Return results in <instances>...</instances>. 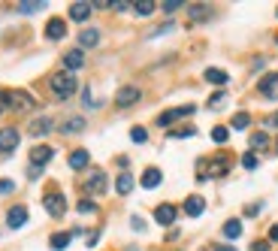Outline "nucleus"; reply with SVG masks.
I'll list each match as a JSON object with an SVG mask.
<instances>
[{"label": "nucleus", "instance_id": "1", "mask_svg": "<svg viewBox=\"0 0 278 251\" xmlns=\"http://www.w3.org/2000/svg\"><path fill=\"white\" fill-rule=\"evenodd\" d=\"M48 85H51V91H54L58 97H73V91H76V76L67 73V70H61V73L51 76Z\"/></svg>", "mask_w": 278, "mask_h": 251}, {"label": "nucleus", "instance_id": "2", "mask_svg": "<svg viewBox=\"0 0 278 251\" xmlns=\"http://www.w3.org/2000/svg\"><path fill=\"white\" fill-rule=\"evenodd\" d=\"M106 188H109V182H106V173H91L88 176V182H85V191L88 194H94V197H100V194H106Z\"/></svg>", "mask_w": 278, "mask_h": 251}, {"label": "nucleus", "instance_id": "3", "mask_svg": "<svg viewBox=\"0 0 278 251\" xmlns=\"http://www.w3.org/2000/svg\"><path fill=\"white\" fill-rule=\"evenodd\" d=\"M42 206H45V212H48L51 218H61V215L67 212V200H64L61 194H45Z\"/></svg>", "mask_w": 278, "mask_h": 251}, {"label": "nucleus", "instance_id": "4", "mask_svg": "<svg viewBox=\"0 0 278 251\" xmlns=\"http://www.w3.org/2000/svg\"><path fill=\"white\" fill-rule=\"evenodd\" d=\"M51 158H54V148H51V145H36V148H30V167H45Z\"/></svg>", "mask_w": 278, "mask_h": 251}, {"label": "nucleus", "instance_id": "5", "mask_svg": "<svg viewBox=\"0 0 278 251\" xmlns=\"http://www.w3.org/2000/svg\"><path fill=\"white\" fill-rule=\"evenodd\" d=\"M139 100V88L136 85H127V88H121L118 94H115V103L121 106V109H127V106H133Z\"/></svg>", "mask_w": 278, "mask_h": 251}, {"label": "nucleus", "instance_id": "6", "mask_svg": "<svg viewBox=\"0 0 278 251\" xmlns=\"http://www.w3.org/2000/svg\"><path fill=\"white\" fill-rule=\"evenodd\" d=\"M176 215H179V212H176V206H173V203H163V206H157V209H154V221H157V224H163V227H170V224L176 221Z\"/></svg>", "mask_w": 278, "mask_h": 251}, {"label": "nucleus", "instance_id": "7", "mask_svg": "<svg viewBox=\"0 0 278 251\" xmlns=\"http://www.w3.org/2000/svg\"><path fill=\"white\" fill-rule=\"evenodd\" d=\"M194 112V106H182V109H170V112H163V115H157V124L160 127H170L176 118H185V115H191Z\"/></svg>", "mask_w": 278, "mask_h": 251}, {"label": "nucleus", "instance_id": "8", "mask_svg": "<svg viewBox=\"0 0 278 251\" xmlns=\"http://www.w3.org/2000/svg\"><path fill=\"white\" fill-rule=\"evenodd\" d=\"M18 148V130L15 127H3L0 130V152H12Z\"/></svg>", "mask_w": 278, "mask_h": 251}, {"label": "nucleus", "instance_id": "9", "mask_svg": "<svg viewBox=\"0 0 278 251\" xmlns=\"http://www.w3.org/2000/svg\"><path fill=\"white\" fill-rule=\"evenodd\" d=\"M260 94H266L269 100H278V73H269L260 79Z\"/></svg>", "mask_w": 278, "mask_h": 251}, {"label": "nucleus", "instance_id": "10", "mask_svg": "<svg viewBox=\"0 0 278 251\" xmlns=\"http://www.w3.org/2000/svg\"><path fill=\"white\" fill-rule=\"evenodd\" d=\"M33 106V97L24 94V91H9V109H30Z\"/></svg>", "mask_w": 278, "mask_h": 251}, {"label": "nucleus", "instance_id": "11", "mask_svg": "<svg viewBox=\"0 0 278 251\" xmlns=\"http://www.w3.org/2000/svg\"><path fill=\"white\" fill-rule=\"evenodd\" d=\"M24 221H27V209H24V206H12V209L6 212V224H9L12 230H18Z\"/></svg>", "mask_w": 278, "mask_h": 251}, {"label": "nucleus", "instance_id": "12", "mask_svg": "<svg viewBox=\"0 0 278 251\" xmlns=\"http://www.w3.org/2000/svg\"><path fill=\"white\" fill-rule=\"evenodd\" d=\"M45 36H48V39H64V36H67V24H64V18H51V21L45 24Z\"/></svg>", "mask_w": 278, "mask_h": 251}, {"label": "nucleus", "instance_id": "13", "mask_svg": "<svg viewBox=\"0 0 278 251\" xmlns=\"http://www.w3.org/2000/svg\"><path fill=\"white\" fill-rule=\"evenodd\" d=\"M100 42V30L97 27H85L82 33H79V45L82 48H91V45H97Z\"/></svg>", "mask_w": 278, "mask_h": 251}, {"label": "nucleus", "instance_id": "14", "mask_svg": "<svg viewBox=\"0 0 278 251\" xmlns=\"http://www.w3.org/2000/svg\"><path fill=\"white\" fill-rule=\"evenodd\" d=\"M82 64H85L82 48H73V52H67V55H64V67H67V73H70V70H79Z\"/></svg>", "mask_w": 278, "mask_h": 251}, {"label": "nucleus", "instance_id": "15", "mask_svg": "<svg viewBox=\"0 0 278 251\" xmlns=\"http://www.w3.org/2000/svg\"><path fill=\"white\" fill-rule=\"evenodd\" d=\"M203 209H206V200H203V197H188V200H185V212H188L191 218L203 215Z\"/></svg>", "mask_w": 278, "mask_h": 251}, {"label": "nucleus", "instance_id": "16", "mask_svg": "<svg viewBox=\"0 0 278 251\" xmlns=\"http://www.w3.org/2000/svg\"><path fill=\"white\" fill-rule=\"evenodd\" d=\"M91 9H94L91 3H73V6H70V18H73V21H85V18L91 15Z\"/></svg>", "mask_w": 278, "mask_h": 251}, {"label": "nucleus", "instance_id": "17", "mask_svg": "<svg viewBox=\"0 0 278 251\" xmlns=\"http://www.w3.org/2000/svg\"><path fill=\"white\" fill-rule=\"evenodd\" d=\"M88 161H91V158H88V152H85V148H76V152L70 155V167H73V170H85V167H88Z\"/></svg>", "mask_w": 278, "mask_h": 251}, {"label": "nucleus", "instance_id": "18", "mask_svg": "<svg viewBox=\"0 0 278 251\" xmlns=\"http://www.w3.org/2000/svg\"><path fill=\"white\" fill-rule=\"evenodd\" d=\"M160 182H163L160 170H154V167H151V170H145V176H142V188H148V191H151V188H157Z\"/></svg>", "mask_w": 278, "mask_h": 251}, {"label": "nucleus", "instance_id": "19", "mask_svg": "<svg viewBox=\"0 0 278 251\" xmlns=\"http://www.w3.org/2000/svg\"><path fill=\"white\" fill-rule=\"evenodd\" d=\"M115 191H118L121 197H127V194L133 191V176H130V173H121L118 182H115Z\"/></svg>", "mask_w": 278, "mask_h": 251}, {"label": "nucleus", "instance_id": "20", "mask_svg": "<svg viewBox=\"0 0 278 251\" xmlns=\"http://www.w3.org/2000/svg\"><path fill=\"white\" fill-rule=\"evenodd\" d=\"M30 133H33V136H45V133H51V118H36V121L30 124Z\"/></svg>", "mask_w": 278, "mask_h": 251}, {"label": "nucleus", "instance_id": "21", "mask_svg": "<svg viewBox=\"0 0 278 251\" xmlns=\"http://www.w3.org/2000/svg\"><path fill=\"white\" fill-rule=\"evenodd\" d=\"M70 239H73V233H54L51 239H48V245L54 251H64L67 245H70Z\"/></svg>", "mask_w": 278, "mask_h": 251}, {"label": "nucleus", "instance_id": "22", "mask_svg": "<svg viewBox=\"0 0 278 251\" xmlns=\"http://www.w3.org/2000/svg\"><path fill=\"white\" fill-rule=\"evenodd\" d=\"M227 79H230V76H227L224 70H215V67L206 70V82H212V85H227Z\"/></svg>", "mask_w": 278, "mask_h": 251}, {"label": "nucleus", "instance_id": "23", "mask_svg": "<svg viewBox=\"0 0 278 251\" xmlns=\"http://www.w3.org/2000/svg\"><path fill=\"white\" fill-rule=\"evenodd\" d=\"M61 130H64V133H79V130H85V118H70Z\"/></svg>", "mask_w": 278, "mask_h": 251}, {"label": "nucleus", "instance_id": "24", "mask_svg": "<svg viewBox=\"0 0 278 251\" xmlns=\"http://www.w3.org/2000/svg\"><path fill=\"white\" fill-rule=\"evenodd\" d=\"M224 236H227V239L242 236V224H239V221H227V224H224Z\"/></svg>", "mask_w": 278, "mask_h": 251}, {"label": "nucleus", "instance_id": "25", "mask_svg": "<svg viewBox=\"0 0 278 251\" xmlns=\"http://www.w3.org/2000/svg\"><path fill=\"white\" fill-rule=\"evenodd\" d=\"M227 170H230V161H227V158H218V161L212 164V173H209V176H224Z\"/></svg>", "mask_w": 278, "mask_h": 251}, {"label": "nucleus", "instance_id": "26", "mask_svg": "<svg viewBox=\"0 0 278 251\" xmlns=\"http://www.w3.org/2000/svg\"><path fill=\"white\" fill-rule=\"evenodd\" d=\"M133 9H136V15H151V12H154V3H151V0H136Z\"/></svg>", "mask_w": 278, "mask_h": 251}, {"label": "nucleus", "instance_id": "27", "mask_svg": "<svg viewBox=\"0 0 278 251\" xmlns=\"http://www.w3.org/2000/svg\"><path fill=\"white\" fill-rule=\"evenodd\" d=\"M248 121H251V115H248V112H236V115H233V127H236V130H245V127H248Z\"/></svg>", "mask_w": 278, "mask_h": 251}, {"label": "nucleus", "instance_id": "28", "mask_svg": "<svg viewBox=\"0 0 278 251\" xmlns=\"http://www.w3.org/2000/svg\"><path fill=\"white\" fill-rule=\"evenodd\" d=\"M266 145H269L266 133H251V148H266Z\"/></svg>", "mask_w": 278, "mask_h": 251}, {"label": "nucleus", "instance_id": "29", "mask_svg": "<svg viewBox=\"0 0 278 251\" xmlns=\"http://www.w3.org/2000/svg\"><path fill=\"white\" fill-rule=\"evenodd\" d=\"M42 6H45V3H42V0H27V3H21V6H18V9H21V12H39V9H42Z\"/></svg>", "mask_w": 278, "mask_h": 251}, {"label": "nucleus", "instance_id": "30", "mask_svg": "<svg viewBox=\"0 0 278 251\" xmlns=\"http://www.w3.org/2000/svg\"><path fill=\"white\" fill-rule=\"evenodd\" d=\"M79 212L82 215H91V212H97V203L94 200H79Z\"/></svg>", "mask_w": 278, "mask_h": 251}, {"label": "nucleus", "instance_id": "31", "mask_svg": "<svg viewBox=\"0 0 278 251\" xmlns=\"http://www.w3.org/2000/svg\"><path fill=\"white\" fill-rule=\"evenodd\" d=\"M206 15H209V6H191V18H194V21L206 18Z\"/></svg>", "mask_w": 278, "mask_h": 251}, {"label": "nucleus", "instance_id": "32", "mask_svg": "<svg viewBox=\"0 0 278 251\" xmlns=\"http://www.w3.org/2000/svg\"><path fill=\"white\" fill-rule=\"evenodd\" d=\"M224 100H227V94H224V91H215V94L209 97V106H212V109H218V106H221Z\"/></svg>", "mask_w": 278, "mask_h": 251}, {"label": "nucleus", "instance_id": "33", "mask_svg": "<svg viewBox=\"0 0 278 251\" xmlns=\"http://www.w3.org/2000/svg\"><path fill=\"white\" fill-rule=\"evenodd\" d=\"M130 139H133V142H145V139H148L145 127H133V130H130Z\"/></svg>", "mask_w": 278, "mask_h": 251}, {"label": "nucleus", "instance_id": "34", "mask_svg": "<svg viewBox=\"0 0 278 251\" xmlns=\"http://www.w3.org/2000/svg\"><path fill=\"white\" fill-rule=\"evenodd\" d=\"M227 136H230L227 127H215V130H212V139H215V142H227Z\"/></svg>", "mask_w": 278, "mask_h": 251}, {"label": "nucleus", "instance_id": "35", "mask_svg": "<svg viewBox=\"0 0 278 251\" xmlns=\"http://www.w3.org/2000/svg\"><path fill=\"white\" fill-rule=\"evenodd\" d=\"M242 167H245V170H254V167H257V155H254V152H248V155L242 158Z\"/></svg>", "mask_w": 278, "mask_h": 251}, {"label": "nucleus", "instance_id": "36", "mask_svg": "<svg viewBox=\"0 0 278 251\" xmlns=\"http://www.w3.org/2000/svg\"><path fill=\"white\" fill-rule=\"evenodd\" d=\"M194 133H197L194 127H185V130H173L170 136H173V139H182V136H194Z\"/></svg>", "mask_w": 278, "mask_h": 251}, {"label": "nucleus", "instance_id": "37", "mask_svg": "<svg viewBox=\"0 0 278 251\" xmlns=\"http://www.w3.org/2000/svg\"><path fill=\"white\" fill-rule=\"evenodd\" d=\"M182 6V0H163V12H176Z\"/></svg>", "mask_w": 278, "mask_h": 251}, {"label": "nucleus", "instance_id": "38", "mask_svg": "<svg viewBox=\"0 0 278 251\" xmlns=\"http://www.w3.org/2000/svg\"><path fill=\"white\" fill-rule=\"evenodd\" d=\"M130 224H133V230H145V224H142V218H139V215H133V218H130Z\"/></svg>", "mask_w": 278, "mask_h": 251}, {"label": "nucleus", "instance_id": "39", "mask_svg": "<svg viewBox=\"0 0 278 251\" xmlns=\"http://www.w3.org/2000/svg\"><path fill=\"white\" fill-rule=\"evenodd\" d=\"M251 251H269V242H263V239H257V242L251 245Z\"/></svg>", "mask_w": 278, "mask_h": 251}, {"label": "nucleus", "instance_id": "40", "mask_svg": "<svg viewBox=\"0 0 278 251\" xmlns=\"http://www.w3.org/2000/svg\"><path fill=\"white\" fill-rule=\"evenodd\" d=\"M27 176H30V179H39V176H42V167H30V173H27Z\"/></svg>", "mask_w": 278, "mask_h": 251}, {"label": "nucleus", "instance_id": "41", "mask_svg": "<svg viewBox=\"0 0 278 251\" xmlns=\"http://www.w3.org/2000/svg\"><path fill=\"white\" fill-rule=\"evenodd\" d=\"M12 188H15V185H12V182H0V194H9V191H12Z\"/></svg>", "mask_w": 278, "mask_h": 251}, {"label": "nucleus", "instance_id": "42", "mask_svg": "<svg viewBox=\"0 0 278 251\" xmlns=\"http://www.w3.org/2000/svg\"><path fill=\"white\" fill-rule=\"evenodd\" d=\"M266 124H269V127H278V112H275V115H269V118H266Z\"/></svg>", "mask_w": 278, "mask_h": 251}, {"label": "nucleus", "instance_id": "43", "mask_svg": "<svg viewBox=\"0 0 278 251\" xmlns=\"http://www.w3.org/2000/svg\"><path fill=\"white\" fill-rule=\"evenodd\" d=\"M269 239H272V242H278V227H269Z\"/></svg>", "mask_w": 278, "mask_h": 251}, {"label": "nucleus", "instance_id": "44", "mask_svg": "<svg viewBox=\"0 0 278 251\" xmlns=\"http://www.w3.org/2000/svg\"><path fill=\"white\" fill-rule=\"evenodd\" d=\"M215 251H236V248H233V245H218Z\"/></svg>", "mask_w": 278, "mask_h": 251}, {"label": "nucleus", "instance_id": "45", "mask_svg": "<svg viewBox=\"0 0 278 251\" xmlns=\"http://www.w3.org/2000/svg\"><path fill=\"white\" fill-rule=\"evenodd\" d=\"M275 152H278V142H275Z\"/></svg>", "mask_w": 278, "mask_h": 251}]
</instances>
